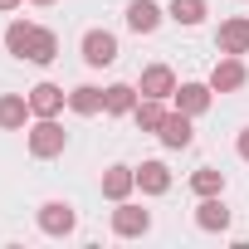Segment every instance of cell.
I'll return each mask as SVG.
<instances>
[{"mask_svg": "<svg viewBox=\"0 0 249 249\" xmlns=\"http://www.w3.org/2000/svg\"><path fill=\"white\" fill-rule=\"evenodd\" d=\"M244 78H249V69H244V59H239V54H225V59L210 69V88H215V93H239V88H244Z\"/></svg>", "mask_w": 249, "mask_h": 249, "instance_id": "cell-6", "label": "cell"}, {"mask_svg": "<svg viewBox=\"0 0 249 249\" xmlns=\"http://www.w3.org/2000/svg\"><path fill=\"white\" fill-rule=\"evenodd\" d=\"M234 152H239V157H244V161H249V127H244V132H239V142H234Z\"/></svg>", "mask_w": 249, "mask_h": 249, "instance_id": "cell-23", "label": "cell"}, {"mask_svg": "<svg viewBox=\"0 0 249 249\" xmlns=\"http://www.w3.org/2000/svg\"><path fill=\"white\" fill-rule=\"evenodd\" d=\"M137 98H142V93H137L132 83H107V88H103V112H107V117H127V112L137 107Z\"/></svg>", "mask_w": 249, "mask_h": 249, "instance_id": "cell-13", "label": "cell"}, {"mask_svg": "<svg viewBox=\"0 0 249 249\" xmlns=\"http://www.w3.org/2000/svg\"><path fill=\"white\" fill-rule=\"evenodd\" d=\"M30 5H54V0H30Z\"/></svg>", "mask_w": 249, "mask_h": 249, "instance_id": "cell-25", "label": "cell"}, {"mask_svg": "<svg viewBox=\"0 0 249 249\" xmlns=\"http://www.w3.org/2000/svg\"><path fill=\"white\" fill-rule=\"evenodd\" d=\"M147 230H152V210L117 200V210H112V234H117V239H137V234H147Z\"/></svg>", "mask_w": 249, "mask_h": 249, "instance_id": "cell-2", "label": "cell"}, {"mask_svg": "<svg viewBox=\"0 0 249 249\" xmlns=\"http://www.w3.org/2000/svg\"><path fill=\"white\" fill-rule=\"evenodd\" d=\"M215 49L220 54H249V15H230L215 30Z\"/></svg>", "mask_w": 249, "mask_h": 249, "instance_id": "cell-5", "label": "cell"}, {"mask_svg": "<svg viewBox=\"0 0 249 249\" xmlns=\"http://www.w3.org/2000/svg\"><path fill=\"white\" fill-rule=\"evenodd\" d=\"M137 93H142V98H171V93H176V73H171L166 64H147L142 78H137Z\"/></svg>", "mask_w": 249, "mask_h": 249, "instance_id": "cell-8", "label": "cell"}, {"mask_svg": "<svg viewBox=\"0 0 249 249\" xmlns=\"http://www.w3.org/2000/svg\"><path fill=\"white\" fill-rule=\"evenodd\" d=\"M54 54H59V35L44 30V25H35V35H30V44H25V59H30V64H54Z\"/></svg>", "mask_w": 249, "mask_h": 249, "instance_id": "cell-15", "label": "cell"}, {"mask_svg": "<svg viewBox=\"0 0 249 249\" xmlns=\"http://www.w3.org/2000/svg\"><path fill=\"white\" fill-rule=\"evenodd\" d=\"M137 191V166H107L103 171V196L117 205V200H127Z\"/></svg>", "mask_w": 249, "mask_h": 249, "instance_id": "cell-12", "label": "cell"}, {"mask_svg": "<svg viewBox=\"0 0 249 249\" xmlns=\"http://www.w3.org/2000/svg\"><path fill=\"white\" fill-rule=\"evenodd\" d=\"M30 107H35V117H59L69 107V93L59 83H35L30 88Z\"/></svg>", "mask_w": 249, "mask_h": 249, "instance_id": "cell-9", "label": "cell"}, {"mask_svg": "<svg viewBox=\"0 0 249 249\" xmlns=\"http://www.w3.org/2000/svg\"><path fill=\"white\" fill-rule=\"evenodd\" d=\"M83 64H88V69H107V64H117V35H107V30H88V35H83Z\"/></svg>", "mask_w": 249, "mask_h": 249, "instance_id": "cell-3", "label": "cell"}, {"mask_svg": "<svg viewBox=\"0 0 249 249\" xmlns=\"http://www.w3.org/2000/svg\"><path fill=\"white\" fill-rule=\"evenodd\" d=\"M157 137H161V147H171V152H186V147L196 142L191 112H181V107H176V112H166V122H161V132H157Z\"/></svg>", "mask_w": 249, "mask_h": 249, "instance_id": "cell-7", "label": "cell"}, {"mask_svg": "<svg viewBox=\"0 0 249 249\" xmlns=\"http://www.w3.org/2000/svg\"><path fill=\"white\" fill-rule=\"evenodd\" d=\"M73 225H78V215H73L69 200H44V205H39V230H44V234L64 239V234H73Z\"/></svg>", "mask_w": 249, "mask_h": 249, "instance_id": "cell-4", "label": "cell"}, {"mask_svg": "<svg viewBox=\"0 0 249 249\" xmlns=\"http://www.w3.org/2000/svg\"><path fill=\"white\" fill-rule=\"evenodd\" d=\"M171 98H176V107H181V112L200 117V112L215 103V88H210V83H176V93H171Z\"/></svg>", "mask_w": 249, "mask_h": 249, "instance_id": "cell-11", "label": "cell"}, {"mask_svg": "<svg viewBox=\"0 0 249 249\" xmlns=\"http://www.w3.org/2000/svg\"><path fill=\"white\" fill-rule=\"evenodd\" d=\"M15 5H25V0H0V10H15Z\"/></svg>", "mask_w": 249, "mask_h": 249, "instance_id": "cell-24", "label": "cell"}, {"mask_svg": "<svg viewBox=\"0 0 249 249\" xmlns=\"http://www.w3.org/2000/svg\"><path fill=\"white\" fill-rule=\"evenodd\" d=\"M69 107H73L78 117H98V112H103V88H93V83L73 88V93H69Z\"/></svg>", "mask_w": 249, "mask_h": 249, "instance_id": "cell-19", "label": "cell"}, {"mask_svg": "<svg viewBox=\"0 0 249 249\" xmlns=\"http://www.w3.org/2000/svg\"><path fill=\"white\" fill-rule=\"evenodd\" d=\"M69 147V132L59 127L54 117H39L35 127H30V157H39V161H49V157H59Z\"/></svg>", "mask_w": 249, "mask_h": 249, "instance_id": "cell-1", "label": "cell"}, {"mask_svg": "<svg viewBox=\"0 0 249 249\" xmlns=\"http://www.w3.org/2000/svg\"><path fill=\"white\" fill-rule=\"evenodd\" d=\"M132 117H137L142 132H161V122H166V98H137Z\"/></svg>", "mask_w": 249, "mask_h": 249, "instance_id": "cell-17", "label": "cell"}, {"mask_svg": "<svg viewBox=\"0 0 249 249\" xmlns=\"http://www.w3.org/2000/svg\"><path fill=\"white\" fill-rule=\"evenodd\" d=\"M30 35H35V25H30V20H10V25H5V49H10L15 59H25Z\"/></svg>", "mask_w": 249, "mask_h": 249, "instance_id": "cell-21", "label": "cell"}, {"mask_svg": "<svg viewBox=\"0 0 249 249\" xmlns=\"http://www.w3.org/2000/svg\"><path fill=\"white\" fill-rule=\"evenodd\" d=\"M191 191H196V196H220V191H225V171H215V166H200V171L191 176Z\"/></svg>", "mask_w": 249, "mask_h": 249, "instance_id": "cell-22", "label": "cell"}, {"mask_svg": "<svg viewBox=\"0 0 249 249\" xmlns=\"http://www.w3.org/2000/svg\"><path fill=\"white\" fill-rule=\"evenodd\" d=\"M196 225H200L205 234H225V230H230V205H225L220 196H200V205H196Z\"/></svg>", "mask_w": 249, "mask_h": 249, "instance_id": "cell-10", "label": "cell"}, {"mask_svg": "<svg viewBox=\"0 0 249 249\" xmlns=\"http://www.w3.org/2000/svg\"><path fill=\"white\" fill-rule=\"evenodd\" d=\"M161 25V10L152 5V0H132L127 5V30H137V35H152Z\"/></svg>", "mask_w": 249, "mask_h": 249, "instance_id": "cell-18", "label": "cell"}, {"mask_svg": "<svg viewBox=\"0 0 249 249\" xmlns=\"http://www.w3.org/2000/svg\"><path fill=\"white\" fill-rule=\"evenodd\" d=\"M30 112H35V107H30L25 93H5V98H0V127H5V132H20Z\"/></svg>", "mask_w": 249, "mask_h": 249, "instance_id": "cell-14", "label": "cell"}, {"mask_svg": "<svg viewBox=\"0 0 249 249\" xmlns=\"http://www.w3.org/2000/svg\"><path fill=\"white\" fill-rule=\"evenodd\" d=\"M137 186H142V196H166V191H171L166 161H142V166H137Z\"/></svg>", "mask_w": 249, "mask_h": 249, "instance_id": "cell-16", "label": "cell"}, {"mask_svg": "<svg viewBox=\"0 0 249 249\" xmlns=\"http://www.w3.org/2000/svg\"><path fill=\"white\" fill-rule=\"evenodd\" d=\"M166 15H171L176 25H186V30H191V25H200V20H205V0H171V10H166Z\"/></svg>", "mask_w": 249, "mask_h": 249, "instance_id": "cell-20", "label": "cell"}]
</instances>
